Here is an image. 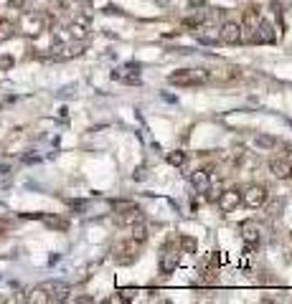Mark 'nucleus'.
Wrapping results in <instances>:
<instances>
[{"label": "nucleus", "mask_w": 292, "mask_h": 304, "mask_svg": "<svg viewBox=\"0 0 292 304\" xmlns=\"http://www.w3.org/2000/svg\"><path fill=\"white\" fill-rule=\"evenodd\" d=\"M168 81L176 84V86H196V84L211 81V74L203 71V69H181V71H173L168 76Z\"/></svg>", "instance_id": "nucleus-1"}, {"label": "nucleus", "mask_w": 292, "mask_h": 304, "mask_svg": "<svg viewBox=\"0 0 292 304\" xmlns=\"http://www.w3.org/2000/svg\"><path fill=\"white\" fill-rule=\"evenodd\" d=\"M242 203L247 208H262L267 203V188L265 185H249L242 195Z\"/></svg>", "instance_id": "nucleus-2"}, {"label": "nucleus", "mask_w": 292, "mask_h": 304, "mask_svg": "<svg viewBox=\"0 0 292 304\" xmlns=\"http://www.w3.org/2000/svg\"><path fill=\"white\" fill-rule=\"evenodd\" d=\"M219 41L226 43V46H237V43H242V23H237V20H226V23L221 25V30H219Z\"/></svg>", "instance_id": "nucleus-3"}, {"label": "nucleus", "mask_w": 292, "mask_h": 304, "mask_svg": "<svg viewBox=\"0 0 292 304\" xmlns=\"http://www.w3.org/2000/svg\"><path fill=\"white\" fill-rule=\"evenodd\" d=\"M20 30L25 33V36H38V33H43V15L41 13H25L23 18H20Z\"/></svg>", "instance_id": "nucleus-4"}, {"label": "nucleus", "mask_w": 292, "mask_h": 304, "mask_svg": "<svg viewBox=\"0 0 292 304\" xmlns=\"http://www.w3.org/2000/svg\"><path fill=\"white\" fill-rule=\"evenodd\" d=\"M257 25H259V13H257V8H249L244 13V23H242V41H254Z\"/></svg>", "instance_id": "nucleus-5"}, {"label": "nucleus", "mask_w": 292, "mask_h": 304, "mask_svg": "<svg viewBox=\"0 0 292 304\" xmlns=\"http://www.w3.org/2000/svg\"><path fill=\"white\" fill-rule=\"evenodd\" d=\"M216 206H219L221 213H231V211H237V208L242 206V193H239V190H226V193L219 195Z\"/></svg>", "instance_id": "nucleus-6"}, {"label": "nucleus", "mask_w": 292, "mask_h": 304, "mask_svg": "<svg viewBox=\"0 0 292 304\" xmlns=\"http://www.w3.org/2000/svg\"><path fill=\"white\" fill-rule=\"evenodd\" d=\"M275 41H277V30H275V25H272L270 20H259L252 43H275Z\"/></svg>", "instance_id": "nucleus-7"}, {"label": "nucleus", "mask_w": 292, "mask_h": 304, "mask_svg": "<svg viewBox=\"0 0 292 304\" xmlns=\"http://www.w3.org/2000/svg\"><path fill=\"white\" fill-rule=\"evenodd\" d=\"M178 261H181L178 251H165V254H160V261H158L160 274H163V277L173 274V272H176V266H178Z\"/></svg>", "instance_id": "nucleus-8"}, {"label": "nucleus", "mask_w": 292, "mask_h": 304, "mask_svg": "<svg viewBox=\"0 0 292 304\" xmlns=\"http://www.w3.org/2000/svg\"><path fill=\"white\" fill-rule=\"evenodd\" d=\"M270 170H272V175H275L277 180H285V178L292 175V165L285 157H272V160H270Z\"/></svg>", "instance_id": "nucleus-9"}, {"label": "nucleus", "mask_w": 292, "mask_h": 304, "mask_svg": "<svg viewBox=\"0 0 292 304\" xmlns=\"http://www.w3.org/2000/svg\"><path fill=\"white\" fill-rule=\"evenodd\" d=\"M191 183H193L196 193H209V190H211V175H209L206 170H196V173L191 175Z\"/></svg>", "instance_id": "nucleus-10"}, {"label": "nucleus", "mask_w": 292, "mask_h": 304, "mask_svg": "<svg viewBox=\"0 0 292 304\" xmlns=\"http://www.w3.org/2000/svg\"><path fill=\"white\" fill-rule=\"evenodd\" d=\"M193 33H196V38L203 41V43H216V41H219V30L211 28V25H206V23H198Z\"/></svg>", "instance_id": "nucleus-11"}, {"label": "nucleus", "mask_w": 292, "mask_h": 304, "mask_svg": "<svg viewBox=\"0 0 292 304\" xmlns=\"http://www.w3.org/2000/svg\"><path fill=\"white\" fill-rule=\"evenodd\" d=\"M112 79H117V81H127V84H135V81H137V66L127 63V66L117 69V71L112 74Z\"/></svg>", "instance_id": "nucleus-12"}, {"label": "nucleus", "mask_w": 292, "mask_h": 304, "mask_svg": "<svg viewBox=\"0 0 292 304\" xmlns=\"http://www.w3.org/2000/svg\"><path fill=\"white\" fill-rule=\"evenodd\" d=\"M239 231H242V239H244L247 244H257V241H259V226H257L254 221H244Z\"/></svg>", "instance_id": "nucleus-13"}, {"label": "nucleus", "mask_w": 292, "mask_h": 304, "mask_svg": "<svg viewBox=\"0 0 292 304\" xmlns=\"http://www.w3.org/2000/svg\"><path fill=\"white\" fill-rule=\"evenodd\" d=\"M211 79H214V81H234V79H239V69H234V66H224V69L214 71Z\"/></svg>", "instance_id": "nucleus-14"}, {"label": "nucleus", "mask_w": 292, "mask_h": 304, "mask_svg": "<svg viewBox=\"0 0 292 304\" xmlns=\"http://www.w3.org/2000/svg\"><path fill=\"white\" fill-rule=\"evenodd\" d=\"M254 145H257L259 150H275V147H277V140L270 137V134H257V137H254Z\"/></svg>", "instance_id": "nucleus-15"}, {"label": "nucleus", "mask_w": 292, "mask_h": 304, "mask_svg": "<svg viewBox=\"0 0 292 304\" xmlns=\"http://www.w3.org/2000/svg\"><path fill=\"white\" fill-rule=\"evenodd\" d=\"M28 302L46 304V302H51V299H48V292H46L43 287H36V289H31V294H28Z\"/></svg>", "instance_id": "nucleus-16"}, {"label": "nucleus", "mask_w": 292, "mask_h": 304, "mask_svg": "<svg viewBox=\"0 0 292 304\" xmlns=\"http://www.w3.org/2000/svg\"><path fill=\"white\" fill-rule=\"evenodd\" d=\"M15 36V25L5 18H0V41H10Z\"/></svg>", "instance_id": "nucleus-17"}, {"label": "nucleus", "mask_w": 292, "mask_h": 304, "mask_svg": "<svg viewBox=\"0 0 292 304\" xmlns=\"http://www.w3.org/2000/svg\"><path fill=\"white\" fill-rule=\"evenodd\" d=\"M41 218H43V223H46V226H51V228H61V231H64V228L69 226L64 218H56V216H41Z\"/></svg>", "instance_id": "nucleus-18"}, {"label": "nucleus", "mask_w": 292, "mask_h": 304, "mask_svg": "<svg viewBox=\"0 0 292 304\" xmlns=\"http://www.w3.org/2000/svg\"><path fill=\"white\" fill-rule=\"evenodd\" d=\"M181 249H183V254H196V239L193 236H183L181 239Z\"/></svg>", "instance_id": "nucleus-19"}, {"label": "nucleus", "mask_w": 292, "mask_h": 304, "mask_svg": "<svg viewBox=\"0 0 292 304\" xmlns=\"http://www.w3.org/2000/svg\"><path fill=\"white\" fill-rule=\"evenodd\" d=\"M168 162H170L173 167H183V165H186V155H183V152H170V155H168Z\"/></svg>", "instance_id": "nucleus-20"}, {"label": "nucleus", "mask_w": 292, "mask_h": 304, "mask_svg": "<svg viewBox=\"0 0 292 304\" xmlns=\"http://www.w3.org/2000/svg\"><path fill=\"white\" fill-rule=\"evenodd\" d=\"M10 66H13V58H10V56H3V58H0V71H8Z\"/></svg>", "instance_id": "nucleus-21"}, {"label": "nucleus", "mask_w": 292, "mask_h": 304, "mask_svg": "<svg viewBox=\"0 0 292 304\" xmlns=\"http://www.w3.org/2000/svg\"><path fill=\"white\" fill-rule=\"evenodd\" d=\"M8 5H10V8H25V0H10Z\"/></svg>", "instance_id": "nucleus-22"}, {"label": "nucleus", "mask_w": 292, "mask_h": 304, "mask_svg": "<svg viewBox=\"0 0 292 304\" xmlns=\"http://www.w3.org/2000/svg\"><path fill=\"white\" fill-rule=\"evenodd\" d=\"M158 5H170V0H155Z\"/></svg>", "instance_id": "nucleus-23"}]
</instances>
